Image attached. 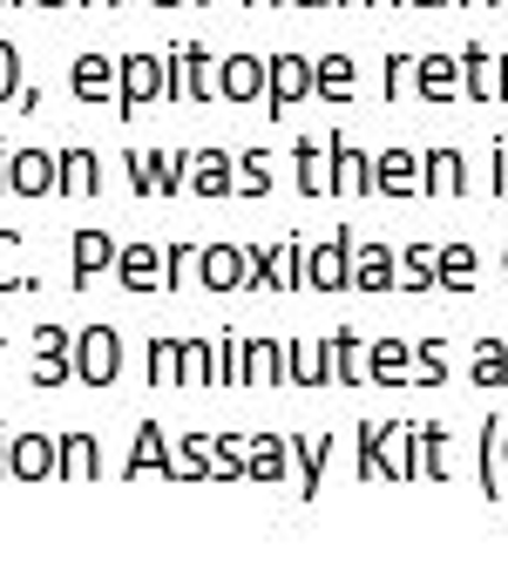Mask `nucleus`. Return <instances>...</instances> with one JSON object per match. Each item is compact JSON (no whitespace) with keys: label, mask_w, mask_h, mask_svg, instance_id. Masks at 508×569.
Instances as JSON below:
<instances>
[]
</instances>
